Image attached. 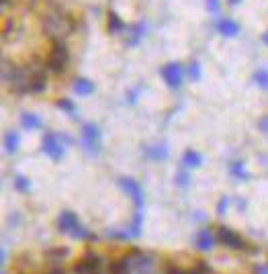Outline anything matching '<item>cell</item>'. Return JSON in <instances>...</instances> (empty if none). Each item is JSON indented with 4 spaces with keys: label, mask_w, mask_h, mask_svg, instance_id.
<instances>
[{
    "label": "cell",
    "mask_w": 268,
    "mask_h": 274,
    "mask_svg": "<svg viewBox=\"0 0 268 274\" xmlns=\"http://www.w3.org/2000/svg\"><path fill=\"white\" fill-rule=\"evenodd\" d=\"M176 184L182 186V188L189 186V184H191V176H189V172H180V174L176 176Z\"/></svg>",
    "instance_id": "cell-28"
},
{
    "label": "cell",
    "mask_w": 268,
    "mask_h": 274,
    "mask_svg": "<svg viewBox=\"0 0 268 274\" xmlns=\"http://www.w3.org/2000/svg\"><path fill=\"white\" fill-rule=\"evenodd\" d=\"M254 80H256V84H258L260 88L268 90V70H266V68H262V70H258V72H256Z\"/></svg>",
    "instance_id": "cell-25"
},
{
    "label": "cell",
    "mask_w": 268,
    "mask_h": 274,
    "mask_svg": "<svg viewBox=\"0 0 268 274\" xmlns=\"http://www.w3.org/2000/svg\"><path fill=\"white\" fill-rule=\"evenodd\" d=\"M254 274H268V266H256Z\"/></svg>",
    "instance_id": "cell-35"
},
{
    "label": "cell",
    "mask_w": 268,
    "mask_h": 274,
    "mask_svg": "<svg viewBox=\"0 0 268 274\" xmlns=\"http://www.w3.org/2000/svg\"><path fill=\"white\" fill-rule=\"evenodd\" d=\"M60 109H64V111H68L70 115H74L76 113V107H74V102L72 100H68V98H64V100H60Z\"/></svg>",
    "instance_id": "cell-30"
},
{
    "label": "cell",
    "mask_w": 268,
    "mask_h": 274,
    "mask_svg": "<svg viewBox=\"0 0 268 274\" xmlns=\"http://www.w3.org/2000/svg\"><path fill=\"white\" fill-rule=\"evenodd\" d=\"M229 2H231V4H238V2H240V0H229Z\"/></svg>",
    "instance_id": "cell-40"
},
{
    "label": "cell",
    "mask_w": 268,
    "mask_h": 274,
    "mask_svg": "<svg viewBox=\"0 0 268 274\" xmlns=\"http://www.w3.org/2000/svg\"><path fill=\"white\" fill-rule=\"evenodd\" d=\"M2 80L17 94H27L31 86V70L21 66H10L8 58H2Z\"/></svg>",
    "instance_id": "cell-2"
},
{
    "label": "cell",
    "mask_w": 268,
    "mask_h": 274,
    "mask_svg": "<svg viewBox=\"0 0 268 274\" xmlns=\"http://www.w3.org/2000/svg\"><path fill=\"white\" fill-rule=\"evenodd\" d=\"M43 29L51 37V41H60L68 35V33L74 31V21H72V17L66 15L60 8V4L51 2L49 13L43 17Z\"/></svg>",
    "instance_id": "cell-1"
},
{
    "label": "cell",
    "mask_w": 268,
    "mask_h": 274,
    "mask_svg": "<svg viewBox=\"0 0 268 274\" xmlns=\"http://www.w3.org/2000/svg\"><path fill=\"white\" fill-rule=\"evenodd\" d=\"M125 258H127L129 266L137 274H149L151 268H154V256H151V254H144V252H139V250H133V252L127 254Z\"/></svg>",
    "instance_id": "cell-4"
},
{
    "label": "cell",
    "mask_w": 268,
    "mask_h": 274,
    "mask_svg": "<svg viewBox=\"0 0 268 274\" xmlns=\"http://www.w3.org/2000/svg\"><path fill=\"white\" fill-rule=\"evenodd\" d=\"M82 143L90 154H97L100 150V131L95 123H86L82 127Z\"/></svg>",
    "instance_id": "cell-6"
},
{
    "label": "cell",
    "mask_w": 268,
    "mask_h": 274,
    "mask_svg": "<svg viewBox=\"0 0 268 274\" xmlns=\"http://www.w3.org/2000/svg\"><path fill=\"white\" fill-rule=\"evenodd\" d=\"M142 223H144V215H142V209H137V213H135V217H133V223H131V227L129 229L131 231H127L131 237H137L139 233H142Z\"/></svg>",
    "instance_id": "cell-21"
},
{
    "label": "cell",
    "mask_w": 268,
    "mask_h": 274,
    "mask_svg": "<svg viewBox=\"0 0 268 274\" xmlns=\"http://www.w3.org/2000/svg\"><path fill=\"white\" fill-rule=\"evenodd\" d=\"M144 31H146V27H144V25H137V27L133 29V37H131V41H129V43H131V45H135L139 39L144 37Z\"/></svg>",
    "instance_id": "cell-29"
},
{
    "label": "cell",
    "mask_w": 268,
    "mask_h": 274,
    "mask_svg": "<svg viewBox=\"0 0 268 274\" xmlns=\"http://www.w3.org/2000/svg\"><path fill=\"white\" fill-rule=\"evenodd\" d=\"M229 172H231V176H236L238 180H246L248 178V172L244 170V164L242 162H234L229 166Z\"/></svg>",
    "instance_id": "cell-23"
},
{
    "label": "cell",
    "mask_w": 268,
    "mask_h": 274,
    "mask_svg": "<svg viewBox=\"0 0 268 274\" xmlns=\"http://www.w3.org/2000/svg\"><path fill=\"white\" fill-rule=\"evenodd\" d=\"M262 41H264V43H266V45H268V31H266V33H264V37H262Z\"/></svg>",
    "instance_id": "cell-38"
},
{
    "label": "cell",
    "mask_w": 268,
    "mask_h": 274,
    "mask_svg": "<svg viewBox=\"0 0 268 274\" xmlns=\"http://www.w3.org/2000/svg\"><path fill=\"white\" fill-rule=\"evenodd\" d=\"M119 184H121V188L127 192V195L133 199V203L137 205V209H142L144 207V190H142V186H139L133 178H121Z\"/></svg>",
    "instance_id": "cell-9"
},
{
    "label": "cell",
    "mask_w": 268,
    "mask_h": 274,
    "mask_svg": "<svg viewBox=\"0 0 268 274\" xmlns=\"http://www.w3.org/2000/svg\"><path fill=\"white\" fill-rule=\"evenodd\" d=\"M219 6H221V4H219V0H207V8L211 10L213 15H217V13H219Z\"/></svg>",
    "instance_id": "cell-32"
},
{
    "label": "cell",
    "mask_w": 268,
    "mask_h": 274,
    "mask_svg": "<svg viewBox=\"0 0 268 274\" xmlns=\"http://www.w3.org/2000/svg\"><path fill=\"white\" fill-rule=\"evenodd\" d=\"M227 205H229V201H227V197H223V199L219 201V205H217V213H219V215H223L225 209H227Z\"/></svg>",
    "instance_id": "cell-33"
},
{
    "label": "cell",
    "mask_w": 268,
    "mask_h": 274,
    "mask_svg": "<svg viewBox=\"0 0 268 274\" xmlns=\"http://www.w3.org/2000/svg\"><path fill=\"white\" fill-rule=\"evenodd\" d=\"M43 152L51 160H55V162H60V160L64 158V145L60 141V135H55V133L45 135L43 137Z\"/></svg>",
    "instance_id": "cell-7"
},
{
    "label": "cell",
    "mask_w": 268,
    "mask_h": 274,
    "mask_svg": "<svg viewBox=\"0 0 268 274\" xmlns=\"http://www.w3.org/2000/svg\"><path fill=\"white\" fill-rule=\"evenodd\" d=\"M109 25H111L113 31H121V29L125 27V25H123V21H121L117 15H111V17H109Z\"/></svg>",
    "instance_id": "cell-27"
},
{
    "label": "cell",
    "mask_w": 268,
    "mask_h": 274,
    "mask_svg": "<svg viewBox=\"0 0 268 274\" xmlns=\"http://www.w3.org/2000/svg\"><path fill=\"white\" fill-rule=\"evenodd\" d=\"M146 154L151 160H166L168 158V147L166 145H151L146 150Z\"/></svg>",
    "instance_id": "cell-19"
},
{
    "label": "cell",
    "mask_w": 268,
    "mask_h": 274,
    "mask_svg": "<svg viewBox=\"0 0 268 274\" xmlns=\"http://www.w3.org/2000/svg\"><path fill=\"white\" fill-rule=\"evenodd\" d=\"M162 78L166 80L170 88H178L182 84V66L180 64H168L162 68Z\"/></svg>",
    "instance_id": "cell-10"
},
{
    "label": "cell",
    "mask_w": 268,
    "mask_h": 274,
    "mask_svg": "<svg viewBox=\"0 0 268 274\" xmlns=\"http://www.w3.org/2000/svg\"><path fill=\"white\" fill-rule=\"evenodd\" d=\"M70 235H72V237H76V239H92V237H95V235H92L88 229H86V227L84 225H76V229L72 231V233H70Z\"/></svg>",
    "instance_id": "cell-24"
},
{
    "label": "cell",
    "mask_w": 268,
    "mask_h": 274,
    "mask_svg": "<svg viewBox=\"0 0 268 274\" xmlns=\"http://www.w3.org/2000/svg\"><path fill=\"white\" fill-rule=\"evenodd\" d=\"M215 244V237L211 235V231L209 229H201L199 235H196V248L203 250V252H207V250H211Z\"/></svg>",
    "instance_id": "cell-14"
},
{
    "label": "cell",
    "mask_w": 268,
    "mask_h": 274,
    "mask_svg": "<svg viewBox=\"0 0 268 274\" xmlns=\"http://www.w3.org/2000/svg\"><path fill=\"white\" fill-rule=\"evenodd\" d=\"M45 256H48V258L53 262V264H60V262L68 256V248H53V250H49V252L45 254Z\"/></svg>",
    "instance_id": "cell-22"
},
{
    "label": "cell",
    "mask_w": 268,
    "mask_h": 274,
    "mask_svg": "<svg viewBox=\"0 0 268 274\" xmlns=\"http://www.w3.org/2000/svg\"><path fill=\"white\" fill-rule=\"evenodd\" d=\"M74 92L78 96H90L92 92H95V84H92L90 80H86V78H80V80L74 82Z\"/></svg>",
    "instance_id": "cell-15"
},
{
    "label": "cell",
    "mask_w": 268,
    "mask_h": 274,
    "mask_svg": "<svg viewBox=\"0 0 268 274\" xmlns=\"http://www.w3.org/2000/svg\"><path fill=\"white\" fill-rule=\"evenodd\" d=\"M102 266H104L102 258H100L98 254H95V252H88V254L76 264L74 274H100V272H102Z\"/></svg>",
    "instance_id": "cell-5"
},
{
    "label": "cell",
    "mask_w": 268,
    "mask_h": 274,
    "mask_svg": "<svg viewBox=\"0 0 268 274\" xmlns=\"http://www.w3.org/2000/svg\"><path fill=\"white\" fill-rule=\"evenodd\" d=\"M21 125L25 129H41V119L37 117V115H33V113H23V117H21Z\"/></svg>",
    "instance_id": "cell-16"
},
{
    "label": "cell",
    "mask_w": 268,
    "mask_h": 274,
    "mask_svg": "<svg viewBox=\"0 0 268 274\" xmlns=\"http://www.w3.org/2000/svg\"><path fill=\"white\" fill-rule=\"evenodd\" d=\"M217 237H219V242L231 248V250H246L248 244L244 242V239L236 233V231H231L229 227H219V231H217Z\"/></svg>",
    "instance_id": "cell-8"
},
{
    "label": "cell",
    "mask_w": 268,
    "mask_h": 274,
    "mask_svg": "<svg viewBox=\"0 0 268 274\" xmlns=\"http://www.w3.org/2000/svg\"><path fill=\"white\" fill-rule=\"evenodd\" d=\"M31 70V86H29V92L33 94H39L45 90V86H48V74H45L43 68L39 66H33L29 68Z\"/></svg>",
    "instance_id": "cell-11"
},
{
    "label": "cell",
    "mask_w": 268,
    "mask_h": 274,
    "mask_svg": "<svg viewBox=\"0 0 268 274\" xmlns=\"http://www.w3.org/2000/svg\"><path fill=\"white\" fill-rule=\"evenodd\" d=\"M217 29H219L221 35H225V37H236L240 33V25L234 19H221L217 23Z\"/></svg>",
    "instance_id": "cell-13"
},
{
    "label": "cell",
    "mask_w": 268,
    "mask_h": 274,
    "mask_svg": "<svg viewBox=\"0 0 268 274\" xmlns=\"http://www.w3.org/2000/svg\"><path fill=\"white\" fill-rule=\"evenodd\" d=\"M129 270H131L129 262H127V258H123V260L113 262V264H111V270H109V274H129Z\"/></svg>",
    "instance_id": "cell-20"
},
{
    "label": "cell",
    "mask_w": 268,
    "mask_h": 274,
    "mask_svg": "<svg viewBox=\"0 0 268 274\" xmlns=\"http://www.w3.org/2000/svg\"><path fill=\"white\" fill-rule=\"evenodd\" d=\"M15 188H17L19 192H27V190L31 188V180L25 178V176H17V178H15Z\"/></svg>",
    "instance_id": "cell-26"
},
{
    "label": "cell",
    "mask_w": 268,
    "mask_h": 274,
    "mask_svg": "<svg viewBox=\"0 0 268 274\" xmlns=\"http://www.w3.org/2000/svg\"><path fill=\"white\" fill-rule=\"evenodd\" d=\"M51 274H66V272H62V270H53Z\"/></svg>",
    "instance_id": "cell-39"
},
{
    "label": "cell",
    "mask_w": 268,
    "mask_h": 274,
    "mask_svg": "<svg viewBox=\"0 0 268 274\" xmlns=\"http://www.w3.org/2000/svg\"><path fill=\"white\" fill-rule=\"evenodd\" d=\"M10 2H13V0H2V10H6L10 6Z\"/></svg>",
    "instance_id": "cell-37"
},
{
    "label": "cell",
    "mask_w": 268,
    "mask_h": 274,
    "mask_svg": "<svg viewBox=\"0 0 268 274\" xmlns=\"http://www.w3.org/2000/svg\"><path fill=\"white\" fill-rule=\"evenodd\" d=\"M168 274H191V272H184V270H180V268H170Z\"/></svg>",
    "instance_id": "cell-36"
},
{
    "label": "cell",
    "mask_w": 268,
    "mask_h": 274,
    "mask_svg": "<svg viewBox=\"0 0 268 274\" xmlns=\"http://www.w3.org/2000/svg\"><path fill=\"white\" fill-rule=\"evenodd\" d=\"M78 223L80 221L76 219V215L72 211H64L60 215V219H57V227H60V231H66V233H72Z\"/></svg>",
    "instance_id": "cell-12"
},
{
    "label": "cell",
    "mask_w": 268,
    "mask_h": 274,
    "mask_svg": "<svg viewBox=\"0 0 268 274\" xmlns=\"http://www.w3.org/2000/svg\"><path fill=\"white\" fill-rule=\"evenodd\" d=\"M68 62H70V51H68V45L64 43V39L53 41V47L48 58V70L53 74H62V72H66Z\"/></svg>",
    "instance_id": "cell-3"
},
{
    "label": "cell",
    "mask_w": 268,
    "mask_h": 274,
    "mask_svg": "<svg viewBox=\"0 0 268 274\" xmlns=\"http://www.w3.org/2000/svg\"><path fill=\"white\" fill-rule=\"evenodd\" d=\"M19 143H21L19 133H15V131L6 133V137H4V147H6V152H8V154H15V152L19 150Z\"/></svg>",
    "instance_id": "cell-18"
},
{
    "label": "cell",
    "mask_w": 268,
    "mask_h": 274,
    "mask_svg": "<svg viewBox=\"0 0 268 274\" xmlns=\"http://www.w3.org/2000/svg\"><path fill=\"white\" fill-rule=\"evenodd\" d=\"M182 164H184L186 168H196V166L203 164V158H201L199 152L189 150V152H184V156H182Z\"/></svg>",
    "instance_id": "cell-17"
},
{
    "label": "cell",
    "mask_w": 268,
    "mask_h": 274,
    "mask_svg": "<svg viewBox=\"0 0 268 274\" xmlns=\"http://www.w3.org/2000/svg\"><path fill=\"white\" fill-rule=\"evenodd\" d=\"M260 129H262L264 133H268V115H264V117L260 119Z\"/></svg>",
    "instance_id": "cell-34"
},
{
    "label": "cell",
    "mask_w": 268,
    "mask_h": 274,
    "mask_svg": "<svg viewBox=\"0 0 268 274\" xmlns=\"http://www.w3.org/2000/svg\"><path fill=\"white\" fill-rule=\"evenodd\" d=\"M189 76L193 78V80H199L201 78V66L199 64H191V68H189Z\"/></svg>",
    "instance_id": "cell-31"
}]
</instances>
